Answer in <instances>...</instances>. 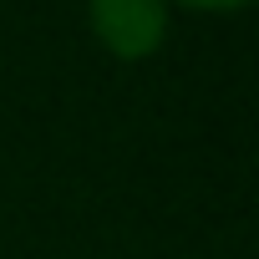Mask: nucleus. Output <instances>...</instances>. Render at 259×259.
<instances>
[{"label": "nucleus", "mask_w": 259, "mask_h": 259, "mask_svg": "<svg viewBox=\"0 0 259 259\" xmlns=\"http://www.w3.org/2000/svg\"><path fill=\"white\" fill-rule=\"evenodd\" d=\"M92 26L117 56H148L168 31V0H92Z\"/></svg>", "instance_id": "f257e3e1"}, {"label": "nucleus", "mask_w": 259, "mask_h": 259, "mask_svg": "<svg viewBox=\"0 0 259 259\" xmlns=\"http://www.w3.org/2000/svg\"><path fill=\"white\" fill-rule=\"evenodd\" d=\"M183 6H203V11H229V6H244V0H183Z\"/></svg>", "instance_id": "f03ea898"}]
</instances>
